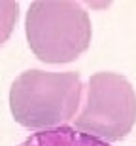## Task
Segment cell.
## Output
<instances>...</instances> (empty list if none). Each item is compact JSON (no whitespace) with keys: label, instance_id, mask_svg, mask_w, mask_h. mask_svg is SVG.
<instances>
[{"label":"cell","instance_id":"cell-4","mask_svg":"<svg viewBox=\"0 0 136 146\" xmlns=\"http://www.w3.org/2000/svg\"><path fill=\"white\" fill-rule=\"evenodd\" d=\"M19 146H112L97 137L85 135L72 125H62L57 129L30 133Z\"/></svg>","mask_w":136,"mask_h":146},{"label":"cell","instance_id":"cell-5","mask_svg":"<svg viewBox=\"0 0 136 146\" xmlns=\"http://www.w3.org/2000/svg\"><path fill=\"white\" fill-rule=\"evenodd\" d=\"M19 19V2L0 0V48L10 40Z\"/></svg>","mask_w":136,"mask_h":146},{"label":"cell","instance_id":"cell-2","mask_svg":"<svg viewBox=\"0 0 136 146\" xmlns=\"http://www.w3.org/2000/svg\"><path fill=\"white\" fill-rule=\"evenodd\" d=\"M28 48L42 63L64 65L87 51L93 38L89 13L72 0H36L25 17Z\"/></svg>","mask_w":136,"mask_h":146},{"label":"cell","instance_id":"cell-1","mask_svg":"<svg viewBox=\"0 0 136 146\" xmlns=\"http://www.w3.org/2000/svg\"><path fill=\"white\" fill-rule=\"evenodd\" d=\"M81 74L25 70L10 87V110L19 125L34 133L70 125L83 101Z\"/></svg>","mask_w":136,"mask_h":146},{"label":"cell","instance_id":"cell-3","mask_svg":"<svg viewBox=\"0 0 136 146\" xmlns=\"http://www.w3.org/2000/svg\"><path fill=\"white\" fill-rule=\"evenodd\" d=\"M136 123V91L123 74L100 70L85 84L79 112L72 127L100 141H123Z\"/></svg>","mask_w":136,"mask_h":146}]
</instances>
